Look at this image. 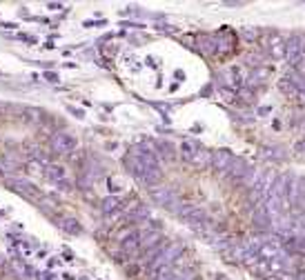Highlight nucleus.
Returning a JSON list of instances; mask_svg holds the SVG:
<instances>
[{
    "mask_svg": "<svg viewBox=\"0 0 305 280\" xmlns=\"http://www.w3.org/2000/svg\"><path fill=\"white\" fill-rule=\"evenodd\" d=\"M274 178H276V174L272 169H263V171H258V174H254V178L250 180V194H247V198H250L254 209L265 205L272 184H274Z\"/></svg>",
    "mask_w": 305,
    "mask_h": 280,
    "instance_id": "1",
    "label": "nucleus"
},
{
    "mask_svg": "<svg viewBox=\"0 0 305 280\" xmlns=\"http://www.w3.org/2000/svg\"><path fill=\"white\" fill-rule=\"evenodd\" d=\"M7 187L11 189V192H16V194H20L23 198H27V200H42V194L38 192V187L34 182H29L27 178H7Z\"/></svg>",
    "mask_w": 305,
    "mask_h": 280,
    "instance_id": "2",
    "label": "nucleus"
},
{
    "mask_svg": "<svg viewBox=\"0 0 305 280\" xmlns=\"http://www.w3.org/2000/svg\"><path fill=\"white\" fill-rule=\"evenodd\" d=\"M254 167L250 162H245L243 158H234V162H232V167H230V171H227V178L230 180H234V182H245V184H250V180L254 178Z\"/></svg>",
    "mask_w": 305,
    "mask_h": 280,
    "instance_id": "3",
    "label": "nucleus"
},
{
    "mask_svg": "<svg viewBox=\"0 0 305 280\" xmlns=\"http://www.w3.org/2000/svg\"><path fill=\"white\" fill-rule=\"evenodd\" d=\"M49 145H52V149L56 154H69V151H74L78 147V140H76V136H72V133L60 131V133H54Z\"/></svg>",
    "mask_w": 305,
    "mask_h": 280,
    "instance_id": "4",
    "label": "nucleus"
},
{
    "mask_svg": "<svg viewBox=\"0 0 305 280\" xmlns=\"http://www.w3.org/2000/svg\"><path fill=\"white\" fill-rule=\"evenodd\" d=\"M234 156L230 149H219V151H212V162H209V167H212L216 174H221V176H225L227 171H230L232 167V162H234Z\"/></svg>",
    "mask_w": 305,
    "mask_h": 280,
    "instance_id": "5",
    "label": "nucleus"
},
{
    "mask_svg": "<svg viewBox=\"0 0 305 280\" xmlns=\"http://www.w3.org/2000/svg\"><path fill=\"white\" fill-rule=\"evenodd\" d=\"M305 56V38L303 36H292L285 40V58H288L292 65H294L296 60H301Z\"/></svg>",
    "mask_w": 305,
    "mask_h": 280,
    "instance_id": "6",
    "label": "nucleus"
},
{
    "mask_svg": "<svg viewBox=\"0 0 305 280\" xmlns=\"http://www.w3.org/2000/svg\"><path fill=\"white\" fill-rule=\"evenodd\" d=\"M149 194H151V198L156 200V205H163V207H167V209H174L176 196H174V192H171L169 187H151Z\"/></svg>",
    "mask_w": 305,
    "mask_h": 280,
    "instance_id": "7",
    "label": "nucleus"
},
{
    "mask_svg": "<svg viewBox=\"0 0 305 280\" xmlns=\"http://www.w3.org/2000/svg\"><path fill=\"white\" fill-rule=\"evenodd\" d=\"M268 54L274 60L283 58V56H285V38L283 36H278V34H272L270 36V40H268Z\"/></svg>",
    "mask_w": 305,
    "mask_h": 280,
    "instance_id": "8",
    "label": "nucleus"
},
{
    "mask_svg": "<svg viewBox=\"0 0 305 280\" xmlns=\"http://www.w3.org/2000/svg\"><path fill=\"white\" fill-rule=\"evenodd\" d=\"M123 200L118 198V196H107V198L100 202V212H103L105 216H116L123 212Z\"/></svg>",
    "mask_w": 305,
    "mask_h": 280,
    "instance_id": "9",
    "label": "nucleus"
},
{
    "mask_svg": "<svg viewBox=\"0 0 305 280\" xmlns=\"http://www.w3.org/2000/svg\"><path fill=\"white\" fill-rule=\"evenodd\" d=\"M42 174H45L49 180H54V182H58V184L67 180V167H62V165H58V162H49Z\"/></svg>",
    "mask_w": 305,
    "mask_h": 280,
    "instance_id": "10",
    "label": "nucleus"
},
{
    "mask_svg": "<svg viewBox=\"0 0 305 280\" xmlns=\"http://www.w3.org/2000/svg\"><path fill=\"white\" fill-rule=\"evenodd\" d=\"M154 151L158 156V160H174L176 158V151H174V145L169 143V140H158V143L154 145Z\"/></svg>",
    "mask_w": 305,
    "mask_h": 280,
    "instance_id": "11",
    "label": "nucleus"
},
{
    "mask_svg": "<svg viewBox=\"0 0 305 280\" xmlns=\"http://www.w3.org/2000/svg\"><path fill=\"white\" fill-rule=\"evenodd\" d=\"M209 162H212V151L205 147H199L189 165H194V167H199V169H205V167H209Z\"/></svg>",
    "mask_w": 305,
    "mask_h": 280,
    "instance_id": "12",
    "label": "nucleus"
},
{
    "mask_svg": "<svg viewBox=\"0 0 305 280\" xmlns=\"http://www.w3.org/2000/svg\"><path fill=\"white\" fill-rule=\"evenodd\" d=\"M201 145L199 143H194V140H183L181 143V156H183V160L185 162H192V158H194V154H196V149H199Z\"/></svg>",
    "mask_w": 305,
    "mask_h": 280,
    "instance_id": "13",
    "label": "nucleus"
},
{
    "mask_svg": "<svg viewBox=\"0 0 305 280\" xmlns=\"http://www.w3.org/2000/svg\"><path fill=\"white\" fill-rule=\"evenodd\" d=\"M149 218V207L145 205H136L134 209L127 212V220L129 222H141V220H147Z\"/></svg>",
    "mask_w": 305,
    "mask_h": 280,
    "instance_id": "14",
    "label": "nucleus"
},
{
    "mask_svg": "<svg viewBox=\"0 0 305 280\" xmlns=\"http://www.w3.org/2000/svg\"><path fill=\"white\" fill-rule=\"evenodd\" d=\"M60 227L65 229L67 234H80V231H82V229H80V225H78V222H76L74 218H65V220L60 222Z\"/></svg>",
    "mask_w": 305,
    "mask_h": 280,
    "instance_id": "15",
    "label": "nucleus"
},
{
    "mask_svg": "<svg viewBox=\"0 0 305 280\" xmlns=\"http://www.w3.org/2000/svg\"><path fill=\"white\" fill-rule=\"evenodd\" d=\"M27 167H29L31 171H34V174H40V171H42V165H40V162H36V160H31V162L27 165Z\"/></svg>",
    "mask_w": 305,
    "mask_h": 280,
    "instance_id": "16",
    "label": "nucleus"
},
{
    "mask_svg": "<svg viewBox=\"0 0 305 280\" xmlns=\"http://www.w3.org/2000/svg\"><path fill=\"white\" fill-rule=\"evenodd\" d=\"M294 149H298L301 154H305V140H301V143H296V145H294Z\"/></svg>",
    "mask_w": 305,
    "mask_h": 280,
    "instance_id": "17",
    "label": "nucleus"
},
{
    "mask_svg": "<svg viewBox=\"0 0 305 280\" xmlns=\"http://www.w3.org/2000/svg\"><path fill=\"white\" fill-rule=\"evenodd\" d=\"M45 78H47L49 82H58V76H56V74H47Z\"/></svg>",
    "mask_w": 305,
    "mask_h": 280,
    "instance_id": "18",
    "label": "nucleus"
},
{
    "mask_svg": "<svg viewBox=\"0 0 305 280\" xmlns=\"http://www.w3.org/2000/svg\"><path fill=\"white\" fill-rule=\"evenodd\" d=\"M0 267H3V258H0Z\"/></svg>",
    "mask_w": 305,
    "mask_h": 280,
    "instance_id": "19",
    "label": "nucleus"
}]
</instances>
